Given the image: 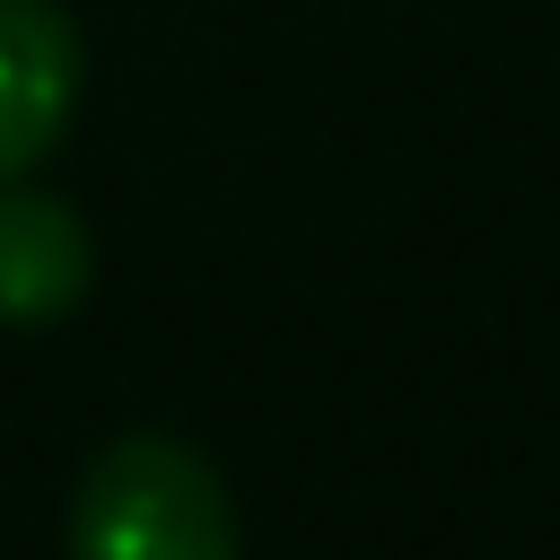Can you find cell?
<instances>
[{
  "label": "cell",
  "instance_id": "6da1fadb",
  "mask_svg": "<svg viewBox=\"0 0 560 560\" xmlns=\"http://www.w3.org/2000/svg\"><path fill=\"white\" fill-rule=\"evenodd\" d=\"M70 560H236V508L192 446L122 438L79 481Z\"/></svg>",
  "mask_w": 560,
  "mask_h": 560
},
{
  "label": "cell",
  "instance_id": "7a4b0ae2",
  "mask_svg": "<svg viewBox=\"0 0 560 560\" xmlns=\"http://www.w3.org/2000/svg\"><path fill=\"white\" fill-rule=\"evenodd\" d=\"M79 105V26L52 0H0V184L26 175Z\"/></svg>",
  "mask_w": 560,
  "mask_h": 560
},
{
  "label": "cell",
  "instance_id": "3957f363",
  "mask_svg": "<svg viewBox=\"0 0 560 560\" xmlns=\"http://www.w3.org/2000/svg\"><path fill=\"white\" fill-rule=\"evenodd\" d=\"M96 280L88 219L61 192H0V324H61Z\"/></svg>",
  "mask_w": 560,
  "mask_h": 560
}]
</instances>
